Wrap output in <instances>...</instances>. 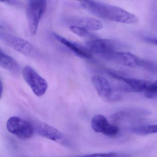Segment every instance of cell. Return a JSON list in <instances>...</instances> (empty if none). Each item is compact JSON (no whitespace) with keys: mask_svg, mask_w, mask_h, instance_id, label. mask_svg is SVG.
I'll return each instance as SVG.
<instances>
[{"mask_svg":"<svg viewBox=\"0 0 157 157\" xmlns=\"http://www.w3.org/2000/svg\"><path fill=\"white\" fill-rule=\"evenodd\" d=\"M81 5L94 15L104 20L129 25L136 24L138 22V18L136 15L114 5L95 0H89L82 2Z\"/></svg>","mask_w":157,"mask_h":157,"instance_id":"obj_1","label":"cell"},{"mask_svg":"<svg viewBox=\"0 0 157 157\" xmlns=\"http://www.w3.org/2000/svg\"><path fill=\"white\" fill-rule=\"evenodd\" d=\"M47 0H28L26 13L29 31L32 35L36 34L40 21L47 10Z\"/></svg>","mask_w":157,"mask_h":157,"instance_id":"obj_2","label":"cell"},{"mask_svg":"<svg viewBox=\"0 0 157 157\" xmlns=\"http://www.w3.org/2000/svg\"><path fill=\"white\" fill-rule=\"evenodd\" d=\"M106 60L131 67H140L149 70L155 68V65L153 63L142 59L130 52L116 51L111 54Z\"/></svg>","mask_w":157,"mask_h":157,"instance_id":"obj_3","label":"cell"},{"mask_svg":"<svg viewBox=\"0 0 157 157\" xmlns=\"http://www.w3.org/2000/svg\"><path fill=\"white\" fill-rule=\"evenodd\" d=\"M1 37L8 46L26 56L32 58L39 56L40 54L36 48L30 42L21 37L2 32Z\"/></svg>","mask_w":157,"mask_h":157,"instance_id":"obj_4","label":"cell"},{"mask_svg":"<svg viewBox=\"0 0 157 157\" xmlns=\"http://www.w3.org/2000/svg\"><path fill=\"white\" fill-rule=\"evenodd\" d=\"M85 46L92 54L106 59L111 54L118 51L122 44L117 41L111 39L94 38L87 42Z\"/></svg>","mask_w":157,"mask_h":157,"instance_id":"obj_5","label":"cell"},{"mask_svg":"<svg viewBox=\"0 0 157 157\" xmlns=\"http://www.w3.org/2000/svg\"><path fill=\"white\" fill-rule=\"evenodd\" d=\"M9 132L21 139L31 138L34 132L32 123L17 116L10 117L6 124Z\"/></svg>","mask_w":157,"mask_h":157,"instance_id":"obj_6","label":"cell"},{"mask_svg":"<svg viewBox=\"0 0 157 157\" xmlns=\"http://www.w3.org/2000/svg\"><path fill=\"white\" fill-rule=\"evenodd\" d=\"M22 73L25 82L36 96L40 97L46 93L48 87L47 82L32 67L25 66Z\"/></svg>","mask_w":157,"mask_h":157,"instance_id":"obj_7","label":"cell"},{"mask_svg":"<svg viewBox=\"0 0 157 157\" xmlns=\"http://www.w3.org/2000/svg\"><path fill=\"white\" fill-rule=\"evenodd\" d=\"M92 82L98 95L106 102H115L121 98L120 94L116 93L110 82L105 78L99 75L92 78Z\"/></svg>","mask_w":157,"mask_h":157,"instance_id":"obj_8","label":"cell"},{"mask_svg":"<svg viewBox=\"0 0 157 157\" xmlns=\"http://www.w3.org/2000/svg\"><path fill=\"white\" fill-rule=\"evenodd\" d=\"M108 73L113 78L124 82V84L122 88L126 91L145 92L151 83L147 80L126 78L121 72L114 70H109Z\"/></svg>","mask_w":157,"mask_h":157,"instance_id":"obj_9","label":"cell"},{"mask_svg":"<svg viewBox=\"0 0 157 157\" xmlns=\"http://www.w3.org/2000/svg\"><path fill=\"white\" fill-rule=\"evenodd\" d=\"M32 124L35 132L40 136L62 145L67 144L64 135L56 128L39 121H34Z\"/></svg>","mask_w":157,"mask_h":157,"instance_id":"obj_10","label":"cell"},{"mask_svg":"<svg viewBox=\"0 0 157 157\" xmlns=\"http://www.w3.org/2000/svg\"><path fill=\"white\" fill-rule=\"evenodd\" d=\"M151 112L141 108H132L121 110L112 115L111 118L115 122L130 121L150 115Z\"/></svg>","mask_w":157,"mask_h":157,"instance_id":"obj_11","label":"cell"},{"mask_svg":"<svg viewBox=\"0 0 157 157\" xmlns=\"http://www.w3.org/2000/svg\"><path fill=\"white\" fill-rule=\"evenodd\" d=\"M53 36L58 42L65 46L77 56L85 59H90L92 56L93 54L86 46H84L75 42H71L56 33H53Z\"/></svg>","mask_w":157,"mask_h":157,"instance_id":"obj_12","label":"cell"},{"mask_svg":"<svg viewBox=\"0 0 157 157\" xmlns=\"http://www.w3.org/2000/svg\"><path fill=\"white\" fill-rule=\"evenodd\" d=\"M0 65L2 67L15 75L19 74L21 71V67L17 61L5 54L2 49L0 50Z\"/></svg>","mask_w":157,"mask_h":157,"instance_id":"obj_13","label":"cell"},{"mask_svg":"<svg viewBox=\"0 0 157 157\" xmlns=\"http://www.w3.org/2000/svg\"><path fill=\"white\" fill-rule=\"evenodd\" d=\"M72 25H79L90 31H99L102 29L103 25L101 22L96 19L90 18L75 19L72 21Z\"/></svg>","mask_w":157,"mask_h":157,"instance_id":"obj_14","label":"cell"},{"mask_svg":"<svg viewBox=\"0 0 157 157\" xmlns=\"http://www.w3.org/2000/svg\"><path fill=\"white\" fill-rule=\"evenodd\" d=\"M91 124L92 128L95 132L103 134L110 123L105 117L98 114L94 116Z\"/></svg>","mask_w":157,"mask_h":157,"instance_id":"obj_15","label":"cell"},{"mask_svg":"<svg viewBox=\"0 0 157 157\" xmlns=\"http://www.w3.org/2000/svg\"><path fill=\"white\" fill-rule=\"evenodd\" d=\"M131 131L135 134L147 135L157 133V125H143L132 128Z\"/></svg>","mask_w":157,"mask_h":157,"instance_id":"obj_16","label":"cell"},{"mask_svg":"<svg viewBox=\"0 0 157 157\" xmlns=\"http://www.w3.org/2000/svg\"><path fill=\"white\" fill-rule=\"evenodd\" d=\"M70 30L73 33L80 37L94 39V36L90 31L82 26L72 25L70 26Z\"/></svg>","mask_w":157,"mask_h":157,"instance_id":"obj_17","label":"cell"},{"mask_svg":"<svg viewBox=\"0 0 157 157\" xmlns=\"http://www.w3.org/2000/svg\"><path fill=\"white\" fill-rule=\"evenodd\" d=\"M145 96L148 99H157V79L150 83L145 92Z\"/></svg>","mask_w":157,"mask_h":157,"instance_id":"obj_18","label":"cell"},{"mask_svg":"<svg viewBox=\"0 0 157 157\" xmlns=\"http://www.w3.org/2000/svg\"><path fill=\"white\" fill-rule=\"evenodd\" d=\"M119 128L118 126L113 124H109L103 134L108 136H114L118 134Z\"/></svg>","mask_w":157,"mask_h":157,"instance_id":"obj_19","label":"cell"},{"mask_svg":"<svg viewBox=\"0 0 157 157\" xmlns=\"http://www.w3.org/2000/svg\"><path fill=\"white\" fill-rule=\"evenodd\" d=\"M117 153L114 152H107V153H94L93 154H88L84 155L85 157H118L120 156Z\"/></svg>","mask_w":157,"mask_h":157,"instance_id":"obj_20","label":"cell"},{"mask_svg":"<svg viewBox=\"0 0 157 157\" xmlns=\"http://www.w3.org/2000/svg\"><path fill=\"white\" fill-rule=\"evenodd\" d=\"M144 40L145 42L153 45L157 46V37H149L146 36L144 37Z\"/></svg>","mask_w":157,"mask_h":157,"instance_id":"obj_21","label":"cell"},{"mask_svg":"<svg viewBox=\"0 0 157 157\" xmlns=\"http://www.w3.org/2000/svg\"><path fill=\"white\" fill-rule=\"evenodd\" d=\"M0 1L2 3H6L11 6H18L19 4L17 0H0Z\"/></svg>","mask_w":157,"mask_h":157,"instance_id":"obj_22","label":"cell"},{"mask_svg":"<svg viewBox=\"0 0 157 157\" xmlns=\"http://www.w3.org/2000/svg\"><path fill=\"white\" fill-rule=\"evenodd\" d=\"M75 1L80 2H81V3H82V2H85L88 1L89 0H75Z\"/></svg>","mask_w":157,"mask_h":157,"instance_id":"obj_23","label":"cell"}]
</instances>
